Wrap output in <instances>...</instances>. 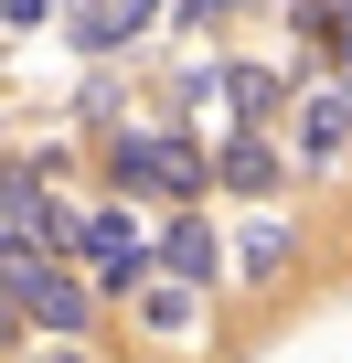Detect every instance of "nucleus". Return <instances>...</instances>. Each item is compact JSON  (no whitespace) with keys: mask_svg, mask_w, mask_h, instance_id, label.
Returning a JSON list of instances; mask_svg holds the SVG:
<instances>
[{"mask_svg":"<svg viewBox=\"0 0 352 363\" xmlns=\"http://www.w3.org/2000/svg\"><path fill=\"white\" fill-rule=\"evenodd\" d=\"M11 320H43L54 342L86 331V278L54 267V246H33V235H11Z\"/></svg>","mask_w":352,"mask_h":363,"instance_id":"f257e3e1","label":"nucleus"},{"mask_svg":"<svg viewBox=\"0 0 352 363\" xmlns=\"http://www.w3.org/2000/svg\"><path fill=\"white\" fill-rule=\"evenodd\" d=\"M107 171L128 182V193H203L214 160L182 150V139H107Z\"/></svg>","mask_w":352,"mask_h":363,"instance_id":"f03ea898","label":"nucleus"},{"mask_svg":"<svg viewBox=\"0 0 352 363\" xmlns=\"http://www.w3.org/2000/svg\"><path fill=\"white\" fill-rule=\"evenodd\" d=\"M86 257H96V289H118V299L149 278V246H139L128 214H86Z\"/></svg>","mask_w":352,"mask_h":363,"instance_id":"7ed1b4c3","label":"nucleus"},{"mask_svg":"<svg viewBox=\"0 0 352 363\" xmlns=\"http://www.w3.org/2000/svg\"><path fill=\"white\" fill-rule=\"evenodd\" d=\"M149 11H160V0H75L64 22H75V43H86V54H118L128 33H149Z\"/></svg>","mask_w":352,"mask_h":363,"instance_id":"20e7f679","label":"nucleus"},{"mask_svg":"<svg viewBox=\"0 0 352 363\" xmlns=\"http://www.w3.org/2000/svg\"><path fill=\"white\" fill-rule=\"evenodd\" d=\"M160 267H171V278H193V289H203V278L225 267V257H214V225H203V214H171V235H160Z\"/></svg>","mask_w":352,"mask_h":363,"instance_id":"39448f33","label":"nucleus"},{"mask_svg":"<svg viewBox=\"0 0 352 363\" xmlns=\"http://www.w3.org/2000/svg\"><path fill=\"white\" fill-rule=\"evenodd\" d=\"M299 150L310 160H341L352 150V96H299Z\"/></svg>","mask_w":352,"mask_h":363,"instance_id":"423d86ee","label":"nucleus"},{"mask_svg":"<svg viewBox=\"0 0 352 363\" xmlns=\"http://www.w3.org/2000/svg\"><path fill=\"white\" fill-rule=\"evenodd\" d=\"M214 182H235V193H278V160H267L256 139H225V150H214Z\"/></svg>","mask_w":352,"mask_h":363,"instance_id":"0eeeda50","label":"nucleus"},{"mask_svg":"<svg viewBox=\"0 0 352 363\" xmlns=\"http://www.w3.org/2000/svg\"><path fill=\"white\" fill-rule=\"evenodd\" d=\"M235 267H246V278H278V267H288V225L267 214V225H256V235L235 246Z\"/></svg>","mask_w":352,"mask_h":363,"instance_id":"6e6552de","label":"nucleus"},{"mask_svg":"<svg viewBox=\"0 0 352 363\" xmlns=\"http://www.w3.org/2000/svg\"><path fill=\"white\" fill-rule=\"evenodd\" d=\"M203 310H193V278H171V289H149V331H171V342H182Z\"/></svg>","mask_w":352,"mask_h":363,"instance_id":"1a4fd4ad","label":"nucleus"},{"mask_svg":"<svg viewBox=\"0 0 352 363\" xmlns=\"http://www.w3.org/2000/svg\"><path fill=\"white\" fill-rule=\"evenodd\" d=\"M214 86H225V96H235V107H256V118H267V107H278V75H267V65H235V75H214Z\"/></svg>","mask_w":352,"mask_h":363,"instance_id":"9d476101","label":"nucleus"},{"mask_svg":"<svg viewBox=\"0 0 352 363\" xmlns=\"http://www.w3.org/2000/svg\"><path fill=\"white\" fill-rule=\"evenodd\" d=\"M54 363H86V352H54Z\"/></svg>","mask_w":352,"mask_h":363,"instance_id":"9b49d317","label":"nucleus"}]
</instances>
